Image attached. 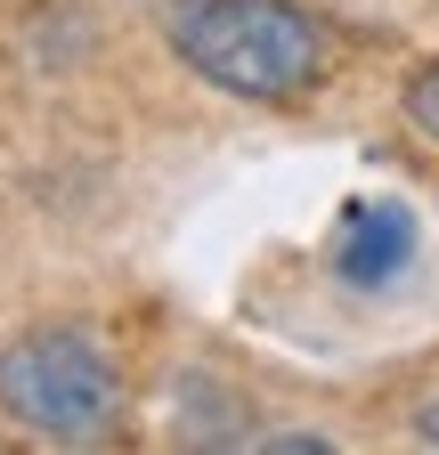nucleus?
I'll return each instance as SVG.
<instances>
[{
	"instance_id": "1",
	"label": "nucleus",
	"mask_w": 439,
	"mask_h": 455,
	"mask_svg": "<svg viewBox=\"0 0 439 455\" xmlns=\"http://www.w3.org/2000/svg\"><path fill=\"white\" fill-rule=\"evenodd\" d=\"M172 49L196 82L244 106H293L334 74V33L301 0H180Z\"/></svg>"
},
{
	"instance_id": "2",
	"label": "nucleus",
	"mask_w": 439,
	"mask_h": 455,
	"mask_svg": "<svg viewBox=\"0 0 439 455\" xmlns=\"http://www.w3.org/2000/svg\"><path fill=\"white\" fill-rule=\"evenodd\" d=\"M131 382L123 358L106 350V333L74 317H41L0 341V423L49 439V447H90L123 423Z\"/></svg>"
},
{
	"instance_id": "3",
	"label": "nucleus",
	"mask_w": 439,
	"mask_h": 455,
	"mask_svg": "<svg viewBox=\"0 0 439 455\" xmlns=\"http://www.w3.org/2000/svg\"><path fill=\"white\" fill-rule=\"evenodd\" d=\"M415 212L391 204V196H374V204H350L342 212V236H334V268L350 284H391L407 260H415Z\"/></svg>"
},
{
	"instance_id": "4",
	"label": "nucleus",
	"mask_w": 439,
	"mask_h": 455,
	"mask_svg": "<svg viewBox=\"0 0 439 455\" xmlns=\"http://www.w3.org/2000/svg\"><path fill=\"white\" fill-rule=\"evenodd\" d=\"M399 114H407V131L439 147V57H415L407 82H399Z\"/></svg>"
},
{
	"instance_id": "5",
	"label": "nucleus",
	"mask_w": 439,
	"mask_h": 455,
	"mask_svg": "<svg viewBox=\"0 0 439 455\" xmlns=\"http://www.w3.org/2000/svg\"><path fill=\"white\" fill-rule=\"evenodd\" d=\"M415 439L439 447V398H423V407H415Z\"/></svg>"
}]
</instances>
